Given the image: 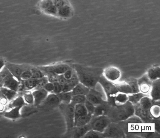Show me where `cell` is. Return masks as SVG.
Returning a JSON list of instances; mask_svg holds the SVG:
<instances>
[{
  "mask_svg": "<svg viewBox=\"0 0 160 140\" xmlns=\"http://www.w3.org/2000/svg\"><path fill=\"white\" fill-rule=\"evenodd\" d=\"M92 116L91 115L87 114L81 116L79 117L76 122L74 123V127H81L86 125L89 123L91 121Z\"/></svg>",
  "mask_w": 160,
  "mask_h": 140,
  "instance_id": "cell-32",
  "label": "cell"
},
{
  "mask_svg": "<svg viewBox=\"0 0 160 140\" xmlns=\"http://www.w3.org/2000/svg\"><path fill=\"white\" fill-rule=\"evenodd\" d=\"M52 2L58 9L69 4L67 0H52Z\"/></svg>",
  "mask_w": 160,
  "mask_h": 140,
  "instance_id": "cell-46",
  "label": "cell"
},
{
  "mask_svg": "<svg viewBox=\"0 0 160 140\" xmlns=\"http://www.w3.org/2000/svg\"><path fill=\"white\" fill-rule=\"evenodd\" d=\"M111 122L107 115L92 116L89 124L91 129L103 133L108 126Z\"/></svg>",
  "mask_w": 160,
  "mask_h": 140,
  "instance_id": "cell-6",
  "label": "cell"
},
{
  "mask_svg": "<svg viewBox=\"0 0 160 140\" xmlns=\"http://www.w3.org/2000/svg\"><path fill=\"white\" fill-rule=\"evenodd\" d=\"M6 64L3 58L0 57V72L5 67Z\"/></svg>",
  "mask_w": 160,
  "mask_h": 140,
  "instance_id": "cell-51",
  "label": "cell"
},
{
  "mask_svg": "<svg viewBox=\"0 0 160 140\" xmlns=\"http://www.w3.org/2000/svg\"><path fill=\"white\" fill-rule=\"evenodd\" d=\"M152 81L148 78L146 74L138 80L140 92L148 96L151 90Z\"/></svg>",
  "mask_w": 160,
  "mask_h": 140,
  "instance_id": "cell-12",
  "label": "cell"
},
{
  "mask_svg": "<svg viewBox=\"0 0 160 140\" xmlns=\"http://www.w3.org/2000/svg\"><path fill=\"white\" fill-rule=\"evenodd\" d=\"M32 72L30 68H28L22 72L21 76V80H26L32 78Z\"/></svg>",
  "mask_w": 160,
  "mask_h": 140,
  "instance_id": "cell-44",
  "label": "cell"
},
{
  "mask_svg": "<svg viewBox=\"0 0 160 140\" xmlns=\"http://www.w3.org/2000/svg\"><path fill=\"white\" fill-rule=\"evenodd\" d=\"M99 82L103 87L107 95V102L111 106H115L114 98L118 91L113 82L106 80L102 75Z\"/></svg>",
  "mask_w": 160,
  "mask_h": 140,
  "instance_id": "cell-4",
  "label": "cell"
},
{
  "mask_svg": "<svg viewBox=\"0 0 160 140\" xmlns=\"http://www.w3.org/2000/svg\"><path fill=\"white\" fill-rule=\"evenodd\" d=\"M72 68L76 72L79 82L90 89L95 87L103 72L102 68L82 65L74 64Z\"/></svg>",
  "mask_w": 160,
  "mask_h": 140,
  "instance_id": "cell-1",
  "label": "cell"
},
{
  "mask_svg": "<svg viewBox=\"0 0 160 140\" xmlns=\"http://www.w3.org/2000/svg\"><path fill=\"white\" fill-rule=\"evenodd\" d=\"M45 12L49 14L54 15H57L58 13V8L54 5V4L51 5V6L46 9L44 11Z\"/></svg>",
  "mask_w": 160,
  "mask_h": 140,
  "instance_id": "cell-47",
  "label": "cell"
},
{
  "mask_svg": "<svg viewBox=\"0 0 160 140\" xmlns=\"http://www.w3.org/2000/svg\"><path fill=\"white\" fill-rule=\"evenodd\" d=\"M84 105L86 109H87L88 113L92 116L94 112L96 106L87 99L85 101Z\"/></svg>",
  "mask_w": 160,
  "mask_h": 140,
  "instance_id": "cell-43",
  "label": "cell"
},
{
  "mask_svg": "<svg viewBox=\"0 0 160 140\" xmlns=\"http://www.w3.org/2000/svg\"><path fill=\"white\" fill-rule=\"evenodd\" d=\"M32 92L34 98V106L37 107L40 105L46 99L48 92L44 89H33Z\"/></svg>",
  "mask_w": 160,
  "mask_h": 140,
  "instance_id": "cell-14",
  "label": "cell"
},
{
  "mask_svg": "<svg viewBox=\"0 0 160 140\" xmlns=\"http://www.w3.org/2000/svg\"><path fill=\"white\" fill-rule=\"evenodd\" d=\"M103 138H125L126 134L118 122H111L103 133Z\"/></svg>",
  "mask_w": 160,
  "mask_h": 140,
  "instance_id": "cell-7",
  "label": "cell"
},
{
  "mask_svg": "<svg viewBox=\"0 0 160 140\" xmlns=\"http://www.w3.org/2000/svg\"><path fill=\"white\" fill-rule=\"evenodd\" d=\"M66 120L67 131L74 127V107L72 104L61 103L58 106Z\"/></svg>",
  "mask_w": 160,
  "mask_h": 140,
  "instance_id": "cell-5",
  "label": "cell"
},
{
  "mask_svg": "<svg viewBox=\"0 0 160 140\" xmlns=\"http://www.w3.org/2000/svg\"><path fill=\"white\" fill-rule=\"evenodd\" d=\"M10 72L7 69L6 67H4L1 72H0V89L1 87H3L4 81L5 79L10 75Z\"/></svg>",
  "mask_w": 160,
  "mask_h": 140,
  "instance_id": "cell-41",
  "label": "cell"
},
{
  "mask_svg": "<svg viewBox=\"0 0 160 140\" xmlns=\"http://www.w3.org/2000/svg\"><path fill=\"white\" fill-rule=\"evenodd\" d=\"M149 97L152 102L160 100V80L152 81Z\"/></svg>",
  "mask_w": 160,
  "mask_h": 140,
  "instance_id": "cell-15",
  "label": "cell"
},
{
  "mask_svg": "<svg viewBox=\"0 0 160 140\" xmlns=\"http://www.w3.org/2000/svg\"><path fill=\"white\" fill-rule=\"evenodd\" d=\"M48 107H56L59 105L61 101L57 95L53 93H50L42 103Z\"/></svg>",
  "mask_w": 160,
  "mask_h": 140,
  "instance_id": "cell-20",
  "label": "cell"
},
{
  "mask_svg": "<svg viewBox=\"0 0 160 140\" xmlns=\"http://www.w3.org/2000/svg\"><path fill=\"white\" fill-rule=\"evenodd\" d=\"M112 106L109 104L108 102H104L96 106L93 117L95 116L107 115L110 109Z\"/></svg>",
  "mask_w": 160,
  "mask_h": 140,
  "instance_id": "cell-18",
  "label": "cell"
},
{
  "mask_svg": "<svg viewBox=\"0 0 160 140\" xmlns=\"http://www.w3.org/2000/svg\"><path fill=\"white\" fill-rule=\"evenodd\" d=\"M126 137H132L141 134L144 123L137 116L134 114L127 119L119 122Z\"/></svg>",
  "mask_w": 160,
  "mask_h": 140,
  "instance_id": "cell-3",
  "label": "cell"
},
{
  "mask_svg": "<svg viewBox=\"0 0 160 140\" xmlns=\"http://www.w3.org/2000/svg\"><path fill=\"white\" fill-rule=\"evenodd\" d=\"M90 88L79 82L74 88L71 92L72 95H86L89 92Z\"/></svg>",
  "mask_w": 160,
  "mask_h": 140,
  "instance_id": "cell-26",
  "label": "cell"
},
{
  "mask_svg": "<svg viewBox=\"0 0 160 140\" xmlns=\"http://www.w3.org/2000/svg\"><path fill=\"white\" fill-rule=\"evenodd\" d=\"M78 83H79V81L75 71L72 78L69 80L66 84L62 86V92H71Z\"/></svg>",
  "mask_w": 160,
  "mask_h": 140,
  "instance_id": "cell-21",
  "label": "cell"
},
{
  "mask_svg": "<svg viewBox=\"0 0 160 140\" xmlns=\"http://www.w3.org/2000/svg\"><path fill=\"white\" fill-rule=\"evenodd\" d=\"M26 104L22 96H18L17 97H15L11 101V103L9 105L8 108L11 109L14 107H23Z\"/></svg>",
  "mask_w": 160,
  "mask_h": 140,
  "instance_id": "cell-35",
  "label": "cell"
},
{
  "mask_svg": "<svg viewBox=\"0 0 160 140\" xmlns=\"http://www.w3.org/2000/svg\"><path fill=\"white\" fill-rule=\"evenodd\" d=\"M150 114L153 119L159 118L160 117V101L153 102L149 109Z\"/></svg>",
  "mask_w": 160,
  "mask_h": 140,
  "instance_id": "cell-28",
  "label": "cell"
},
{
  "mask_svg": "<svg viewBox=\"0 0 160 140\" xmlns=\"http://www.w3.org/2000/svg\"><path fill=\"white\" fill-rule=\"evenodd\" d=\"M82 138H103V134L102 133L93 130H90L88 131L83 136Z\"/></svg>",
  "mask_w": 160,
  "mask_h": 140,
  "instance_id": "cell-37",
  "label": "cell"
},
{
  "mask_svg": "<svg viewBox=\"0 0 160 140\" xmlns=\"http://www.w3.org/2000/svg\"><path fill=\"white\" fill-rule=\"evenodd\" d=\"M86 100V95H72L71 103L75 106L76 104H84Z\"/></svg>",
  "mask_w": 160,
  "mask_h": 140,
  "instance_id": "cell-36",
  "label": "cell"
},
{
  "mask_svg": "<svg viewBox=\"0 0 160 140\" xmlns=\"http://www.w3.org/2000/svg\"><path fill=\"white\" fill-rule=\"evenodd\" d=\"M146 75L151 81L160 79V67L159 66H153L149 69Z\"/></svg>",
  "mask_w": 160,
  "mask_h": 140,
  "instance_id": "cell-25",
  "label": "cell"
},
{
  "mask_svg": "<svg viewBox=\"0 0 160 140\" xmlns=\"http://www.w3.org/2000/svg\"><path fill=\"white\" fill-rule=\"evenodd\" d=\"M69 65L66 64L61 63L54 65L38 67L43 73L46 72H52L57 75L63 74L67 70L71 68Z\"/></svg>",
  "mask_w": 160,
  "mask_h": 140,
  "instance_id": "cell-10",
  "label": "cell"
},
{
  "mask_svg": "<svg viewBox=\"0 0 160 140\" xmlns=\"http://www.w3.org/2000/svg\"><path fill=\"white\" fill-rule=\"evenodd\" d=\"M57 95L59 98L61 103L66 104L71 103L72 97L71 91L67 92H62Z\"/></svg>",
  "mask_w": 160,
  "mask_h": 140,
  "instance_id": "cell-31",
  "label": "cell"
},
{
  "mask_svg": "<svg viewBox=\"0 0 160 140\" xmlns=\"http://www.w3.org/2000/svg\"><path fill=\"white\" fill-rule=\"evenodd\" d=\"M20 82L11 74H10L5 79L3 87L18 92L19 88Z\"/></svg>",
  "mask_w": 160,
  "mask_h": 140,
  "instance_id": "cell-16",
  "label": "cell"
},
{
  "mask_svg": "<svg viewBox=\"0 0 160 140\" xmlns=\"http://www.w3.org/2000/svg\"><path fill=\"white\" fill-rule=\"evenodd\" d=\"M134 115L142 120L144 123L148 124L153 123L154 119L150 114L149 110L142 108L138 103L133 106Z\"/></svg>",
  "mask_w": 160,
  "mask_h": 140,
  "instance_id": "cell-9",
  "label": "cell"
},
{
  "mask_svg": "<svg viewBox=\"0 0 160 140\" xmlns=\"http://www.w3.org/2000/svg\"><path fill=\"white\" fill-rule=\"evenodd\" d=\"M72 10L69 4L58 9L57 15L62 18H69L72 15Z\"/></svg>",
  "mask_w": 160,
  "mask_h": 140,
  "instance_id": "cell-23",
  "label": "cell"
},
{
  "mask_svg": "<svg viewBox=\"0 0 160 140\" xmlns=\"http://www.w3.org/2000/svg\"><path fill=\"white\" fill-rule=\"evenodd\" d=\"M22 107H16L9 109L5 112L4 116L9 119H17L21 116V111Z\"/></svg>",
  "mask_w": 160,
  "mask_h": 140,
  "instance_id": "cell-24",
  "label": "cell"
},
{
  "mask_svg": "<svg viewBox=\"0 0 160 140\" xmlns=\"http://www.w3.org/2000/svg\"><path fill=\"white\" fill-rule=\"evenodd\" d=\"M128 101V94L118 92L115 96L114 102L115 105H121L126 104Z\"/></svg>",
  "mask_w": 160,
  "mask_h": 140,
  "instance_id": "cell-29",
  "label": "cell"
},
{
  "mask_svg": "<svg viewBox=\"0 0 160 140\" xmlns=\"http://www.w3.org/2000/svg\"><path fill=\"white\" fill-rule=\"evenodd\" d=\"M53 83L54 86V89L52 93L57 94L62 92V86L58 81L53 82Z\"/></svg>",
  "mask_w": 160,
  "mask_h": 140,
  "instance_id": "cell-48",
  "label": "cell"
},
{
  "mask_svg": "<svg viewBox=\"0 0 160 140\" xmlns=\"http://www.w3.org/2000/svg\"><path fill=\"white\" fill-rule=\"evenodd\" d=\"M5 67L7 68L11 75L20 82L21 81V74L25 70L28 68L22 65L10 63H6Z\"/></svg>",
  "mask_w": 160,
  "mask_h": 140,
  "instance_id": "cell-13",
  "label": "cell"
},
{
  "mask_svg": "<svg viewBox=\"0 0 160 140\" xmlns=\"http://www.w3.org/2000/svg\"><path fill=\"white\" fill-rule=\"evenodd\" d=\"M88 114L84 104L75 105L74 107V123L78 118L81 116Z\"/></svg>",
  "mask_w": 160,
  "mask_h": 140,
  "instance_id": "cell-27",
  "label": "cell"
},
{
  "mask_svg": "<svg viewBox=\"0 0 160 140\" xmlns=\"http://www.w3.org/2000/svg\"><path fill=\"white\" fill-rule=\"evenodd\" d=\"M91 129L89 123L81 127H74L67 131V136L72 138H82L85 134Z\"/></svg>",
  "mask_w": 160,
  "mask_h": 140,
  "instance_id": "cell-11",
  "label": "cell"
},
{
  "mask_svg": "<svg viewBox=\"0 0 160 140\" xmlns=\"http://www.w3.org/2000/svg\"><path fill=\"white\" fill-rule=\"evenodd\" d=\"M134 114L133 105L128 101L121 105L112 106L107 116L111 122H119L125 120Z\"/></svg>",
  "mask_w": 160,
  "mask_h": 140,
  "instance_id": "cell-2",
  "label": "cell"
},
{
  "mask_svg": "<svg viewBox=\"0 0 160 140\" xmlns=\"http://www.w3.org/2000/svg\"><path fill=\"white\" fill-rule=\"evenodd\" d=\"M126 82L131 86V88L132 89V93H137L140 92L137 80L134 78H131Z\"/></svg>",
  "mask_w": 160,
  "mask_h": 140,
  "instance_id": "cell-39",
  "label": "cell"
},
{
  "mask_svg": "<svg viewBox=\"0 0 160 140\" xmlns=\"http://www.w3.org/2000/svg\"><path fill=\"white\" fill-rule=\"evenodd\" d=\"M146 96V95L144 94L141 92L131 94H128V102H131L133 106L135 105L139 102L141 98Z\"/></svg>",
  "mask_w": 160,
  "mask_h": 140,
  "instance_id": "cell-34",
  "label": "cell"
},
{
  "mask_svg": "<svg viewBox=\"0 0 160 140\" xmlns=\"http://www.w3.org/2000/svg\"><path fill=\"white\" fill-rule=\"evenodd\" d=\"M154 128L155 132L156 133H160V118L154 119L153 120Z\"/></svg>",
  "mask_w": 160,
  "mask_h": 140,
  "instance_id": "cell-50",
  "label": "cell"
},
{
  "mask_svg": "<svg viewBox=\"0 0 160 140\" xmlns=\"http://www.w3.org/2000/svg\"><path fill=\"white\" fill-rule=\"evenodd\" d=\"M22 97H23L24 100L26 104L33 105L34 98L32 92H26L24 94Z\"/></svg>",
  "mask_w": 160,
  "mask_h": 140,
  "instance_id": "cell-42",
  "label": "cell"
},
{
  "mask_svg": "<svg viewBox=\"0 0 160 140\" xmlns=\"http://www.w3.org/2000/svg\"><path fill=\"white\" fill-rule=\"evenodd\" d=\"M97 92H98V93L100 95H101V98L105 102H107L108 99L107 95L106 94V92L104 89L103 87L101 85V84L99 83V82H98L96 86L93 88Z\"/></svg>",
  "mask_w": 160,
  "mask_h": 140,
  "instance_id": "cell-38",
  "label": "cell"
},
{
  "mask_svg": "<svg viewBox=\"0 0 160 140\" xmlns=\"http://www.w3.org/2000/svg\"><path fill=\"white\" fill-rule=\"evenodd\" d=\"M102 75L110 82L115 83L119 80L121 78V71L117 67L110 66L103 70Z\"/></svg>",
  "mask_w": 160,
  "mask_h": 140,
  "instance_id": "cell-8",
  "label": "cell"
},
{
  "mask_svg": "<svg viewBox=\"0 0 160 140\" xmlns=\"http://www.w3.org/2000/svg\"><path fill=\"white\" fill-rule=\"evenodd\" d=\"M39 82V79L32 78L26 80H21L20 84V86L21 87H20L19 88H21L22 89L27 91L34 89L38 84Z\"/></svg>",
  "mask_w": 160,
  "mask_h": 140,
  "instance_id": "cell-19",
  "label": "cell"
},
{
  "mask_svg": "<svg viewBox=\"0 0 160 140\" xmlns=\"http://www.w3.org/2000/svg\"><path fill=\"white\" fill-rule=\"evenodd\" d=\"M30 70L32 72V78L40 79L46 76L45 74L38 68L37 69L35 67H32L30 68Z\"/></svg>",
  "mask_w": 160,
  "mask_h": 140,
  "instance_id": "cell-40",
  "label": "cell"
},
{
  "mask_svg": "<svg viewBox=\"0 0 160 140\" xmlns=\"http://www.w3.org/2000/svg\"><path fill=\"white\" fill-rule=\"evenodd\" d=\"M0 90L8 100L10 102H11L16 97L17 94V92L3 87H1Z\"/></svg>",
  "mask_w": 160,
  "mask_h": 140,
  "instance_id": "cell-30",
  "label": "cell"
},
{
  "mask_svg": "<svg viewBox=\"0 0 160 140\" xmlns=\"http://www.w3.org/2000/svg\"><path fill=\"white\" fill-rule=\"evenodd\" d=\"M53 4L52 0H43L40 3V6L41 9L44 11L46 9Z\"/></svg>",
  "mask_w": 160,
  "mask_h": 140,
  "instance_id": "cell-45",
  "label": "cell"
},
{
  "mask_svg": "<svg viewBox=\"0 0 160 140\" xmlns=\"http://www.w3.org/2000/svg\"><path fill=\"white\" fill-rule=\"evenodd\" d=\"M117 88L118 92L129 94L132 93V89L126 81H120L113 83Z\"/></svg>",
  "mask_w": 160,
  "mask_h": 140,
  "instance_id": "cell-22",
  "label": "cell"
},
{
  "mask_svg": "<svg viewBox=\"0 0 160 140\" xmlns=\"http://www.w3.org/2000/svg\"><path fill=\"white\" fill-rule=\"evenodd\" d=\"M43 89H44L48 92L52 93L54 89V86L53 83L51 82H48L44 86Z\"/></svg>",
  "mask_w": 160,
  "mask_h": 140,
  "instance_id": "cell-49",
  "label": "cell"
},
{
  "mask_svg": "<svg viewBox=\"0 0 160 140\" xmlns=\"http://www.w3.org/2000/svg\"><path fill=\"white\" fill-rule=\"evenodd\" d=\"M152 103L153 102L150 97L148 96H146L141 98L138 103L144 109L149 110L150 107L152 105Z\"/></svg>",
  "mask_w": 160,
  "mask_h": 140,
  "instance_id": "cell-33",
  "label": "cell"
},
{
  "mask_svg": "<svg viewBox=\"0 0 160 140\" xmlns=\"http://www.w3.org/2000/svg\"><path fill=\"white\" fill-rule=\"evenodd\" d=\"M86 99L89 101L95 106L103 103L104 101L98 92L94 88L90 89L89 92L86 95Z\"/></svg>",
  "mask_w": 160,
  "mask_h": 140,
  "instance_id": "cell-17",
  "label": "cell"
}]
</instances>
